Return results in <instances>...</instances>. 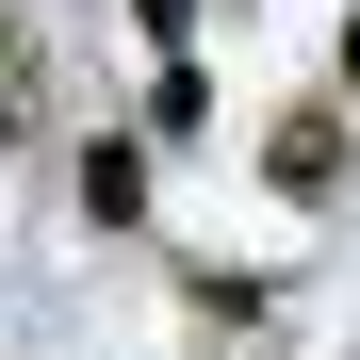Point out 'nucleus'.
Instances as JSON below:
<instances>
[{
    "instance_id": "nucleus-5",
    "label": "nucleus",
    "mask_w": 360,
    "mask_h": 360,
    "mask_svg": "<svg viewBox=\"0 0 360 360\" xmlns=\"http://www.w3.org/2000/svg\"><path fill=\"white\" fill-rule=\"evenodd\" d=\"M328 82H360V0H344V49H328Z\"/></svg>"
},
{
    "instance_id": "nucleus-3",
    "label": "nucleus",
    "mask_w": 360,
    "mask_h": 360,
    "mask_svg": "<svg viewBox=\"0 0 360 360\" xmlns=\"http://www.w3.org/2000/svg\"><path fill=\"white\" fill-rule=\"evenodd\" d=\"M33 115H49V33L0 17V131H33Z\"/></svg>"
},
{
    "instance_id": "nucleus-4",
    "label": "nucleus",
    "mask_w": 360,
    "mask_h": 360,
    "mask_svg": "<svg viewBox=\"0 0 360 360\" xmlns=\"http://www.w3.org/2000/svg\"><path fill=\"white\" fill-rule=\"evenodd\" d=\"M148 131H164V148H180V131H213V82H197V66H164V82H148Z\"/></svg>"
},
{
    "instance_id": "nucleus-2",
    "label": "nucleus",
    "mask_w": 360,
    "mask_h": 360,
    "mask_svg": "<svg viewBox=\"0 0 360 360\" xmlns=\"http://www.w3.org/2000/svg\"><path fill=\"white\" fill-rule=\"evenodd\" d=\"M82 213H98V229H148V148H131V131L82 148Z\"/></svg>"
},
{
    "instance_id": "nucleus-1",
    "label": "nucleus",
    "mask_w": 360,
    "mask_h": 360,
    "mask_svg": "<svg viewBox=\"0 0 360 360\" xmlns=\"http://www.w3.org/2000/svg\"><path fill=\"white\" fill-rule=\"evenodd\" d=\"M262 180H278V197H328V180H344V115H328V98H295L278 131H262Z\"/></svg>"
}]
</instances>
